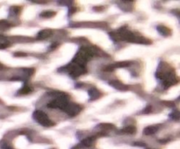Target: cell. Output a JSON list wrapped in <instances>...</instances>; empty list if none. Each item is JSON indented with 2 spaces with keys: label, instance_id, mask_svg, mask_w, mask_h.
<instances>
[{
  "label": "cell",
  "instance_id": "6da1fadb",
  "mask_svg": "<svg viewBox=\"0 0 180 149\" xmlns=\"http://www.w3.org/2000/svg\"><path fill=\"white\" fill-rule=\"evenodd\" d=\"M69 97L68 96L64 95V94H61L56 99H55V100H53L52 102H50L48 106L49 108H59L61 110H64L65 107L67 106V105L69 104Z\"/></svg>",
  "mask_w": 180,
  "mask_h": 149
},
{
  "label": "cell",
  "instance_id": "7a4b0ae2",
  "mask_svg": "<svg viewBox=\"0 0 180 149\" xmlns=\"http://www.w3.org/2000/svg\"><path fill=\"white\" fill-rule=\"evenodd\" d=\"M33 117V119L36 121H37L39 124H41L43 126L48 127V126L54 125V123L48 119V115L45 112L41 111H34Z\"/></svg>",
  "mask_w": 180,
  "mask_h": 149
},
{
  "label": "cell",
  "instance_id": "3957f363",
  "mask_svg": "<svg viewBox=\"0 0 180 149\" xmlns=\"http://www.w3.org/2000/svg\"><path fill=\"white\" fill-rule=\"evenodd\" d=\"M67 69H68L69 74L70 75V76H72L73 78L78 77L81 75L86 73V71H87L85 67H83V66L77 65V64L73 63V62H71L70 64H69Z\"/></svg>",
  "mask_w": 180,
  "mask_h": 149
},
{
  "label": "cell",
  "instance_id": "277c9868",
  "mask_svg": "<svg viewBox=\"0 0 180 149\" xmlns=\"http://www.w3.org/2000/svg\"><path fill=\"white\" fill-rule=\"evenodd\" d=\"M81 110H82V107L80 105H76V104H72V103H69L63 111L66 113L69 114L70 116H76L81 111Z\"/></svg>",
  "mask_w": 180,
  "mask_h": 149
},
{
  "label": "cell",
  "instance_id": "5b68a950",
  "mask_svg": "<svg viewBox=\"0 0 180 149\" xmlns=\"http://www.w3.org/2000/svg\"><path fill=\"white\" fill-rule=\"evenodd\" d=\"M109 84L112 85L113 87H114L115 89L119 90H128V87L126 85H124L121 82H120L118 80H113V81L109 82Z\"/></svg>",
  "mask_w": 180,
  "mask_h": 149
},
{
  "label": "cell",
  "instance_id": "8992f818",
  "mask_svg": "<svg viewBox=\"0 0 180 149\" xmlns=\"http://www.w3.org/2000/svg\"><path fill=\"white\" fill-rule=\"evenodd\" d=\"M52 34V31L49 30V29H44V30H41V32H38L37 34V39L38 40H45L48 37H50Z\"/></svg>",
  "mask_w": 180,
  "mask_h": 149
},
{
  "label": "cell",
  "instance_id": "52a82bcc",
  "mask_svg": "<svg viewBox=\"0 0 180 149\" xmlns=\"http://www.w3.org/2000/svg\"><path fill=\"white\" fill-rule=\"evenodd\" d=\"M94 141H95V137L86 138L85 140H84L81 142L80 146H84V147H91V146L93 145Z\"/></svg>",
  "mask_w": 180,
  "mask_h": 149
},
{
  "label": "cell",
  "instance_id": "ba28073f",
  "mask_svg": "<svg viewBox=\"0 0 180 149\" xmlns=\"http://www.w3.org/2000/svg\"><path fill=\"white\" fill-rule=\"evenodd\" d=\"M89 96H90V98H91L92 100H94V99H97L100 96V92L97 89L92 88L91 90H89Z\"/></svg>",
  "mask_w": 180,
  "mask_h": 149
},
{
  "label": "cell",
  "instance_id": "9c48e42d",
  "mask_svg": "<svg viewBox=\"0 0 180 149\" xmlns=\"http://www.w3.org/2000/svg\"><path fill=\"white\" fill-rule=\"evenodd\" d=\"M157 29H158V32H160V34H161L162 35H164V36H169V35L171 34L170 30L169 28L164 26H158Z\"/></svg>",
  "mask_w": 180,
  "mask_h": 149
},
{
  "label": "cell",
  "instance_id": "30bf717a",
  "mask_svg": "<svg viewBox=\"0 0 180 149\" xmlns=\"http://www.w3.org/2000/svg\"><path fill=\"white\" fill-rule=\"evenodd\" d=\"M9 46H10L9 40H8L5 36L0 35V49L6 48V47H9Z\"/></svg>",
  "mask_w": 180,
  "mask_h": 149
},
{
  "label": "cell",
  "instance_id": "8fae6325",
  "mask_svg": "<svg viewBox=\"0 0 180 149\" xmlns=\"http://www.w3.org/2000/svg\"><path fill=\"white\" fill-rule=\"evenodd\" d=\"M156 131H157V128L156 126H149L144 129L143 132H144V134H146V135H151V134L156 133Z\"/></svg>",
  "mask_w": 180,
  "mask_h": 149
},
{
  "label": "cell",
  "instance_id": "7c38bea8",
  "mask_svg": "<svg viewBox=\"0 0 180 149\" xmlns=\"http://www.w3.org/2000/svg\"><path fill=\"white\" fill-rule=\"evenodd\" d=\"M55 15H56V12L49 11H45L41 13V16L42 18H51V17H53V16H55Z\"/></svg>",
  "mask_w": 180,
  "mask_h": 149
},
{
  "label": "cell",
  "instance_id": "4fadbf2b",
  "mask_svg": "<svg viewBox=\"0 0 180 149\" xmlns=\"http://www.w3.org/2000/svg\"><path fill=\"white\" fill-rule=\"evenodd\" d=\"M31 91H32V89L30 88V86L28 84H25L21 88V90L19 91V93H20V94H27V93H29Z\"/></svg>",
  "mask_w": 180,
  "mask_h": 149
},
{
  "label": "cell",
  "instance_id": "5bb4252c",
  "mask_svg": "<svg viewBox=\"0 0 180 149\" xmlns=\"http://www.w3.org/2000/svg\"><path fill=\"white\" fill-rule=\"evenodd\" d=\"M124 132H127V133H131V134H134L135 133V131H136V128L134 126H128V127H126L122 130Z\"/></svg>",
  "mask_w": 180,
  "mask_h": 149
},
{
  "label": "cell",
  "instance_id": "9a60e30c",
  "mask_svg": "<svg viewBox=\"0 0 180 149\" xmlns=\"http://www.w3.org/2000/svg\"><path fill=\"white\" fill-rule=\"evenodd\" d=\"M171 117H172V119H173L178 120V119H179V112H178L177 111H176L174 113H172Z\"/></svg>",
  "mask_w": 180,
  "mask_h": 149
},
{
  "label": "cell",
  "instance_id": "2e32d148",
  "mask_svg": "<svg viewBox=\"0 0 180 149\" xmlns=\"http://www.w3.org/2000/svg\"><path fill=\"white\" fill-rule=\"evenodd\" d=\"M26 54H22V53H16L15 56H26Z\"/></svg>",
  "mask_w": 180,
  "mask_h": 149
},
{
  "label": "cell",
  "instance_id": "e0dca14e",
  "mask_svg": "<svg viewBox=\"0 0 180 149\" xmlns=\"http://www.w3.org/2000/svg\"><path fill=\"white\" fill-rule=\"evenodd\" d=\"M5 149H13V148H12L11 146H5Z\"/></svg>",
  "mask_w": 180,
  "mask_h": 149
}]
</instances>
